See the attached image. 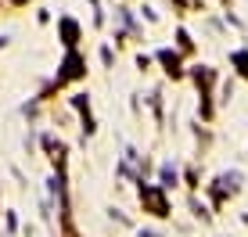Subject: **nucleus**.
I'll use <instances>...</instances> for the list:
<instances>
[{"label": "nucleus", "mask_w": 248, "mask_h": 237, "mask_svg": "<svg viewBox=\"0 0 248 237\" xmlns=\"http://www.w3.org/2000/svg\"><path fill=\"white\" fill-rule=\"evenodd\" d=\"M140 201L151 208V216H169V201H166V194H162V187H148V183H144Z\"/></svg>", "instance_id": "1"}, {"label": "nucleus", "mask_w": 248, "mask_h": 237, "mask_svg": "<svg viewBox=\"0 0 248 237\" xmlns=\"http://www.w3.org/2000/svg\"><path fill=\"white\" fill-rule=\"evenodd\" d=\"M158 176H162V183H158V187H162V191H169V187H176V180H180V173H176V165H169V162H166V165H162V173H158Z\"/></svg>", "instance_id": "2"}, {"label": "nucleus", "mask_w": 248, "mask_h": 237, "mask_svg": "<svg viewBox=\"0 0 248 237\" xmlns=\"http://www.w3.org/2000/svg\"><path fill=\"white\" fill-rule=\"evenodd\" d=\"M234 61L241 65V75H248V50H237V54H234Z\"/></svg>", "instance_id": "3"}, {"label": "nucleus", "mask_w": 248, "mask_h": 237, "mask_svg": "<svg viewBox=\"0 0 248 237\" xmlns=\"http://www.w3.org/2000/svg\"><path fill=\"white\" fill-rule=\"evenodd\" d=\"M140 237H158V234H151V230H148V234H140Z\"/></svg>", "instance_id": "4"}]
</instances>
